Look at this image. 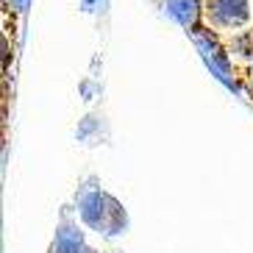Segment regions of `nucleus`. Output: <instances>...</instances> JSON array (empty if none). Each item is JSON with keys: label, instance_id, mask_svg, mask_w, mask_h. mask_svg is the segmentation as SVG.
I'll use <instances>...</instances> for the list:
<instances>
[{"label": "nucleus", "instance_id": "3", "mask_svg": "<svg viewBox=\"0 0 253 253\" xmlns=\"http://www.w3.org/2000/svg\"><path fill=\"white\" fill-rule=\"evenodd\" d=\"M89 3H92V0H89Z\"/></svg>", "mask_w": 253, "mask_h": 253}, {"label": "nucleus", "instance_id": "1", "mask_svg": "<svg viewBox=\"0 0 253 253\" xmlns=\"http://www.w3.org/2000/svg\"><path fill=\"white\" fill-rule=\"evenodd\" d=\"M217 23H242L245 20V0H214Z\"/></svg>", "mask_w": 253, "mask_h": 253}, {"label": "nucleus", "instance_id": "2", "mask_svg": "<svg viewBox=\"0 0 253 253\" xmlns=\"http://www.w3.org/2000/svg\"><path fill=\"white\" fill-rule=\"evenodd\" d=\"M170 6H172V14L184 25H189L195 20V0H170Z\"/></svg>", "mask_w": 253, "mask_h": 253}]
</instances>
